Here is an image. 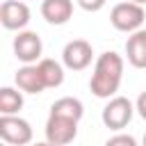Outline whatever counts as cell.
<instances>
[{"label":"cell","mask_w":146,"mask_h":146,"mask_svg":"<svg viewBox=\"0 0 146 146\" xmlns=\"http://www.w3.org/2000/svg\"><path fill=\"white\" fill-rule=\"evenodd\" d=\"M123 78V57L107 50L96 59V68L89 80V89L96 98H110L119 91Z\"/></svg>","instance_id":"6da1fadb"},{"label":"cell","mask_w":146,"mask_h":146,"mask_svg":"<svg viewBox=\"0 0 146 146\" xmlns=\"http://www.w3.org/2000/svg\"><path fill=\"white\" fill-rule=\"evenodd\" d=\"M144 18H146L144 7H141V5H135V2H130V0L114 5L112 11H110V23H112L119 32H139Z\"/></svg>","instance_id":"7a4b0ae2"},{"label":"cell","mask_w":146,"mask_h":146,"mask_svg":"<svg viewBox=\"0 0 146 146\" xmlns=\"http://www.w3.org/2000/svg\"><path fill=\"white\" fill-rule=\"evenodd\" d=\"M132 114H135V105H132L128 98L116 96V98H112V100L103 107V123H105V128H110V130H123V128L130 123Z\"/></svg>","instance_id":"3957f363"},{"label":"cell","mask_w":146,"mask_h":146,"mask_svg":"<svg viewBox=\"0 0 146 146\" xmlns=\"http://www.w3.org/2000/svg\"><path fill=\"white\" fill-rule=\"evenodd\" d=\"M0 137L5 144L25 146L32 141V128L25 119L18 116H0Z\"/></svg>","instance_id":"277c9868"},{"label":"cell","mask_w":146,"mask_h":146,"mask_svg":"<svg viewBox=\"0 0 146 146\" xmlns=\"http://www.w3.org/2000/svg\"><path fill=\"white\" fill-rule=\"evenodd\" d=\"M62 59H64V66L71 68V71H82L91 64L94 59V48L89 41L84 39H73L64 46V52H62Z\"/></svg>","instance_id":"5b68a950"},{"label":"cell","mask_w":146,"mask_h":146,"mask_svg":"<svg viewBox=\"0 0 146 146\" xmlns=\"http://www.w3.org/2000/svg\"><path fill=\"white\" fill-rule=\"evenodd\" d=\"M78 137V121L62 119V116H48L46 123V139L55 146H66Z\"/></svg>","instance_id":"8992f818"},{"label":"cell","mask_w":146,"mask_h":146,"mask_svg":"<svg viewBox=\"0 0 146 146\" xmlns=\"http://www.w3.org/2000/svg\"><path fill=\"white\" fill-rule=\"evenodd\" d=\"M41 52H43V43L36 32H18L14 36V55L23 64L36 62L41 57Z\"/></svg>","instance_id":"52a82bcc"},{"label":"cell","mask_w":146,"mask_h":146,"mask_svg":"<svg viewBox=\"0 0 146 146\" xmlns=\"http://www.w3.org/2000/svg\"><path fill=\"white\" fill-rule=\"evenodd\" d=\"M0 23L7 30H23L30 23V7L21 0H5L0 7Z\"/></svg>","instance_id":"ba28073f"},{"label":"cell","mask_w":146,"mask_h":146,"mask_svg":"<svg viewBox=\"0 0 146 146\" xmlns=\"http://www.w3.org/2000/svg\"><path fill=\"white\" fill-rule=\"evenodd\" d=\"M41 16L50 25H64L73 16V0H43Z\"/></svg>","instance_id":"9c48e42d"},{"label":"cell","mask_w":146,"mask_h":146,"mask_svg":"<svg viewBox=\"0 0 146 146\" xmlns=\"http://www.w3.org/2000/svg\"><path fill=\"white\" fill-rule=\"evenodd\" d=\"M16 84H18V89L25 91V94H41V91L46 89V82H43V78H41L39 66H30V64L16 71Z\"/></svg>","instance_id":"30bf717a"},{"label":"cell","mask_w":146,"mask_h":146,"mask_svg":"<svg viewBox=\"0 0 146 146\" xmlns=\"http://www.w3.org/2000/svg\"><path fill=\"white\" fill-rule=\"evenodd\" d=\"M125 57L135 68H146V32H132L125 41Z\"/></svg>","instance_id":"8fae6325"},{"label":"cell","mask_w":146,"mask_h":146,"mask_svg":"<svg viewBox=\"0 0 146 146\" xmlns=\"http://www.w3.org/2000/svg\"><path fill=\"white\" fill-rule=\"evenodd\" d=\"M82 114H84L82 103L78 98H71V96L55 100L50 107V116H62V119H71V121H80Z\"/></svg>","instance_id":"7c38bea8"},{"label":"cell","mask_w":146,"mask_h":146,"mask_svg":"<svg viewBox=\"0 0 146 146\" xmlns=\"http://www.w3.org/2000/svg\"><path fill=\"white\" fill-rule=\"evenodd\" d=\"M36 66L41 71V78L46 82V89H55V87H59L64 82V68L55 59H41Z\"/></svg>","instance_id":"4fadbf2b"},{"label":"cell","mask_w":146,"mask_h":146,"mask_svg":"<svg viewBox=\"0 0 146 146\" xmlns=\"http://www.w3.org/2000/svg\"><path fill=\"white\" fill-rule=\"evenodd\" d=\"M21 107H23V94L11 89V87H2L0 89V112H2V116H14Z\"/></svg>","instance_id":"5bb4252c"},{"label":"cell","mask_w":146,"mask_h":146,"mask_svg":"<svg viewBox=\"0 0 146 146\" xmlns=\"http://www.w3.org/2000/svg\"><path fill=\"white\" fill-rule=\"evenodd\" d=\"M105 146H137V139L130 135H114L112 139L105 141Z\"/></svg>","instance_id":"9a60e30c"},{"label":"cell","mask_w":146,"mask_h":146,"mask_svg":"<svg viewBox=\"0 0 146 146\" xmlns=\"http://www.w3.org/2000/svg\"><path fill=\"white\" fill-rule=\"evenodd\" d=\"M105 2H107V0H78V5H80L84 11H98V9L105 7Z\"/></svg>","instance_id":"2e32d148"},{"label":"cell","mask_w":146,"mask_h":146,"mask_svg":"<svg viewBox=\"0 0 146 146\" xmlns=\"http://www.w3.org/2000/svg\"><path fill=\"white\" fill-rule=\"evenodd\" d=\"M135 110L139 112V116L146 121V91H141L139 94V98H137V103H135Z\"/></svg>","instance_id":"e0dca14e"},{"label":"cell","mask_w":146,"mask_h":146,"mask_svg":"<svg viewBox=\"0 0 146 146\" xmlns=\"http://www.w3.org/2000/svg\"><path fill=\"white\" fill-rule=\"evenodd\" d=\"M34 146H55V144H50V141H43V144H34Z\"/></svg>","instance_id":"ac0fdd59"},{"label":"cell","mask_w":146,"mask_h":146,"mask_svg":"<svg viewBox=\"0 0 146 146\" xmlns=\"http://www.w3.org/2000/svg\"><path fill=\"white\" fill-rule=\"evenodd\" d=\"M130 2H135V5H144L146 0H130Z\"/></svg>","instance_id":"d6986e66"},{"label":"cell","mask_w":146,"mask_h":146,"mask_svg":"<svg viewBox=\"0 0 146 146\" xmlns=\"http://www.w3.org/2000/svg\"><path fill=\"white\" fill-rule=\"evenodd\" d=\"M141 146H146V135H144V141H141Z\"/></svg>","instance_id":"ffe728a7"}]
</instances>
